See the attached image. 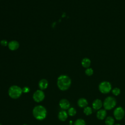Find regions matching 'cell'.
Wrapping results in <instances>:
<instances>
[{"instance_id":"cell-16","label":"cell","mask_w":125,"mask_h":125,"mask_svg":"<svg viewBox=\"0 0 125 125\" xmlns=\"http://www.w3.org/2000/svg\"><path fill=\"white\" fill-rule=\"evenodd\" d=\"M106 125H114V119L111 116H108L106 118L105 120Z\"/></svg>"},{"instance_id":"cell-22","label":"cell","mask_w":125,"mask_h":125,"mask_svg":"<svg viewBox=\"0 0 125 125\" xmlns=\"http://www.w3.org/2000/svg\"><path fill=\"white\" fill-rule=\"evenodd\" d=\"M0 43L1 45L2 46H6L8 45V42L6 40H2L0 41Z\"/></svg>"},{"instance_id":"cell-20","label":"cell","mask_w":125,"mask_h":125,"mask_svg":"<svg viewBox=\"0 0 125 125\" xmlns=\"http://www.w3.org/2000/svg\"><path fill=\"white\" fill-rule=\"evenodd\" d=\"M112 92L115 96H118L120 94L121 90L120 88L118 87H115L112 90Z\"/></svg>"},{"instance_id":"cell-15","label":"cell","mask_w":125,"mask_h":125,"mask_svg":"<svg viewBox=\"0 0 125 125\" xmlns=\"http://www.w3.org/2000/svg\"><path fill=\"white\" fill-rule=\"evenodd\" d=\"M82 65L84 68H88L91 64V61L89 59L87 58H83L81 62Z\"/></svg>"},{"instance_id":"cell-14","label":"cell","mask_w":125,"mask_h":125,"mask_svg":"<svg viewBox=\"0 0 125 125\" xmlns=\"http://www.w3.org/2000/svg\"><path fill=\"white\" fill-rule=\"evenodd\" d=\"M77 104L79 107L82 108H84L87 106L88 102L86 99L84 98H81L78 100Z\"/></svg>"},{"instance_id":"cell-6","label":"cell","mask_w":125,"mask_h":125,"mask_svg":"<svg viewBox=\"0 0 125 125\" xmlns=\"http://www.w3.org/2000/svg\"><path fill=\"white\" fill-rule=\"evenodd\" d=\"M113 115L115 118L117 120H121L125 116V110L121 106L116 108L113 112Z\"/></svg>"},{"instance_id":"cell-8","label":"cell","mask_w":125,"mask_h":125,"mask_svg":"<svg viewBox=\"0 0 125 125\" xmlns=\"http://www.w3.org/2000/svg\"><path fill=\"white\" fill-rule=\"evenodd\" d=\"M70 105V103L67 99H62L59 102V106L63 110L68 109L69 108Z\"/></svg>"},{"instance_id":"cell-25","label":"cell","mask_w":125,"mask_h":125,"mask_svg":"<svg viewBox=\"0 0 125 125\" xmlns=\"http://www.w3.org/2000/svg\"><path fill=\"white\" fill-rule=\"evenodd\" d=\"M23 125H27V124H23Z\"/></svg>"},{"instance_id":"cell-23","label":"cell","mask_w":125,"mask_h":125,"mask_svg":"<svg viewBox=\"0 0 125 125\" xmlns=\"http://www.w3.org/2000/svg\"><path fill=\"white\" fill-rule=\"evenodd\" d=\"M22 93H26L30 91V88L27 86H24L22 88Z\"/></svg>"},{"instance_id":"cell-17","label":"cell","mask_w":125,"mask_h":125,"mask_svg":"<svg viewBox=\"0 0 125 125\" xmlns=\"http://www.w3.org/2000/svg\"><path fill=\"white\" fill-rule=\"evenodd\" d=\"M83 112L86 115H91L92 113V109L89 106H86L84 108Z\"/></svg>"},{"instance_id":"cell-11","label":"cell","mask_w":125,"mask_h":125,"mask_svg":"<svg viewBox=\"0 0 125 125\" xmlns=\"http://www.w3.org/2000/svg\"><path fill=\"white\" fill-rule=\"evenodd\" d=\"M103 105V103L100 99H97L92 103V107L95 110H99Z\"/></svg>"},{"instance_id":"cell-5","label":"cell","mask_w":125,"mask_h":125,"mask_svg":"<svg viewBox=\"0 0 125 125\" xmlns=\"http://www.w3.org/2000/svg\"><path fill=\"white\" fill-rule=\"evenodd\" d=\"M112 88L111 83L107 81H103L99 85V91L103 94H107L109 93Z\"/></svg>"},{"instance_id":"cell-18","label":"cell","mask_w":125,"mask_h":125,"mask_svg":"<svg viewBox=\"0 0 125 125\" xmlns=\"http://www.w3.org/2000/svg\"><path fill=\"white\" fill-rule=\"evenodd\" d=\"M76 110L74 107H70L68 108L67 114L70 116H73L76 114Z\"/></svg>"},{"instance_id":"cell-10","label":"cell","mask_w":125,"mask_h":125,"mask_svg":"<svg viewBox=\"0 0 125 125\" xmlns=\"http://www.w3.org/2000/svg\"><path fill=\"white\" fill-rule=\"evenodd\" d=\"M106 116V111L104 109H100L98 110L97 112L96 116L97 118L99 120H104L105 119Z\"/></svg>"},{"instance_id":"cell-3","label":"cell","mask_w":125,"mask_h":125,"mask_svg":"<svg viewBox=\"0 0 125 125\" xmlns=\"http://www.w3.org/2000/svg\"><path fill=\"white\" fill-rule=\"evenodd\" d=\"M8 92L10 98L16 99L20 97L22 93V88L20 86L16 85H13L9 87Z\"/></svg>"},{"instance_id":"cell-12","label":"cell","mask_w":125,"mask_h":125,"mask_svg":"<svg viewBox=\"0 0 125 125\" xmlns=\"http://www.w3.org/2000/svg\"><path fill=\"white\" fill-rule=\"evenodd\" d=\"M38 85L41 90H44L48 87V82L47 80L45 79H42L39 81Z\"/></svg>"},{"instance_id":"cell-2","label":"cell","mask_w":125,"mask_h":125,"mask_svg":"<svg viewBox=\"0 0 125 125\" xmlns=\"http://www.w3.org/2000/svg\"><path fill=\"white\" fill-rule=\"evenodd\" d=\"M32 113L36 119L38 120H43L46 117L47 111L43 106L39 105L34 107Z\"/></svg>"},{"instance_id":"cell-21","label":"cell","mask_w":125,"mask_h":125,"mask_svg":"<svg viewBox=\"0 0 125 125\" xmlns=\"http://www.w3.org/2000/svg\"><path fill=\"white\" fill-rule=\"evenodd\" d=\"M85 73L88 76H91L93 74V70L91 68H87L85 70Z\"/></svg>"},{"instance_id":"cell-9","label":"cell","mask_w":125,"mask_h":125,"mask_svg":"<svg viewBox=\"0 0 125 125\" xmlns=\"http://www.w3.org/2000/svg\"><path fill=\"white\" fill-rule=\"evenodd\" d=\"M7 46L8 47V48L10 50L15 51L19 48L20 44L18 41L15 40H13L8 42Z\"/></svg>"},{"instance_id":"cell-26","label":"cell","mask_w":125,"mask_h":125,"mask_svg":"<svg viewBox=\"0 0 125 125\" xmlns=\"http://www.w3.org/2000/svg\"><path fill=\"white\" fill-rule=\"evenodd\" d=\"M0 125H1V124H0Z\"/></svg>"},{"instance_id":"cell-7","label":"cell","mask_w":125,"mask_h":125,"mask_svg":"<svg viewBox=\"0 0 125 125\" xmlns=\"http://www.w3.org/2000/svg\"><path fill=\"white\" fill-rule=\"evenodd\" d=\"M45 97V95L42 90H36L33 95V99L36 102L40 103L43 100Z\"/></svg>"},{"instance_id":"cell-19","label":"cell","mask_w":125,"mask_h":125,"mask_svg":"<svg viewBox=\"0 0 125 125\" xmlns=\"http://www.w3.org/2000/svg\"><path fill=\"white\" fill-rule=\"evenodd\" d=\"M74 125H86V124L84 120L82 119H78L75 121Z\"/></svg>"},{"instance_id":"cell-4","label":"cell","mask_w":125,"mask_h":125,"mask_svg":"<svg viewBox=\"0 0 125 125\" xmlns=\"http://www.w3.org/2000/svg\"><path fill=\"white\" fill-rule=\"evenodd\" d=\"M116 100L112 96H108L104 100L103 106L105 110H111L116 105Z\"/></svg>"},{"instance_id":"cell-24","label":"cell","mask_w":125,"mask_h":125,"mask_svg":"<svg viewBox=\"0 0 125 125\" xmlns=\"http://www.w3.org/2000/svg\"><path fill=\"white\" fill-rule=\"evenodd\" d=\"M115 125H121L119 124H115Z\"/></svg>"},{"instance_id":"cell-1","label":"cell","mask_w":125,"mask_h":125,"mask_svg":"<svg viewBox=\"0 0 125 125\" xmlns=\"http://www.w3.org/2000/svg\"><path fill=\"white\" fill-rule=\"evenodd\" d=\"M71 84V80L69 76L66 75H61L59 76L57 81V84L62 91H65L67 90L70 86Z\"/></svg>"},{"instance_id":"cell-13","label":"cell","mask_w":125,"mask_h":125,"mask_svg":"<svg viewBox=\"0 0 125 125\" xmlns=\"http://www.w3.org/2000/svg\"><path fill=\"white\" fill-rule=\"evenodd\" d=\"M58 118L62 122L65 121L67 117H68V114L64 110H62L60 111L59 113H58Z\"/></svg>"}]
</instances>
